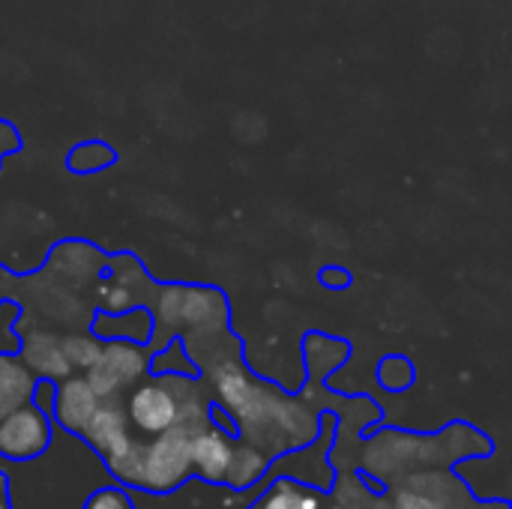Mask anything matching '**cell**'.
Returning a JSON list of instances; mask_svg holds the SVG:
<instances>
[{
	"label": "cell",
	"instance_id": "cell-1",
	"mask_svg": "<svg viewBox=\"0 0 512 509\" xmlns=\"http://www.w3.org/2000/svg\"><path fill=\"white\" fill-rule=\"evenodd\" d=\"M153 330L210 339L228 324V300L210 285H168L153 291Z\"/></svg>",
	"mask_w": 512,
	"mask_h": 509
},
{
	"label": "cell",
	"instance_id": "cell-4",
	"mask_svg": "<svg viewBox=\"0 0 512 509\" xmlns=\"http://www.w3.org/2000/svg\"><path fill=\"white\" fill-rule=\"evenodd\" d=\"M51 447V414L36 402L6 414L0 420V456L12 462L39 459Z\"/></svg>",
	"mask_w": 512,
	"mask_h": 509
},
{
	"label": "cell",
	"instance_id": "cell-11",
	"mask_svg": "<svg viewBox=\"0 0 512 509\" xmlns=\"http://www.w3.org/2000/svg\"><path fill=\"white\" fill-rule=\"evenodd\" d=\"M249 509H321V498L294 480H276Z\"/></svg>",
	"mask_w": 512,
	"mask_h": 509
},
{
	"label": "cell",
	"instance_id": "cell-14",
	"mask_svg": "<svg viewBox=\"0 0 512 509\" xmlns=\"http://www.w3.org/2000/svg\"><path fill=\"white\" fill-rule=\"evenodd\" d=\"M378 375H381V384L387 390H405L414 381V369H411V363L405 357H387L381 363Z\"/></svg>",
	"mask_w": 512,
	"mask_h": 509
},
{
	"label": "cell",
	"instance_id": "cell-8",
	"mask_svg": "<svg viewBox=\"0 0 512 509\" xmlns=\"http://www.w3.org/2000/svg\"><path fill=\"white\" fill-rule=\"evenodd\" d=\"M21 360L36 372V378L57 381V378L72 375V369L66 363V354H63L60 336H54L48 330H33V333L24 336V342H21Z\"/></svg>",
	"mask_w": 512,
	"mask_h": 509
},
{
	"label": "cell",
	"instance_id": "cell-5",
	"mask_svg": "<svg viewBox=\"0 0 512 509\" xmlns=\"http://www.w3.org/2000/svg\"><path fill=\"white\" fill-rule=\"evenodd\" d=\"M108 267V258L84 243V240H66V243H57L48 264H45V273L63 285H93Z\"/></svg>",
	"mask_w": 512,
	"mask_h": 509
},
{
	"label": "cell",
	"instance_id": "cell-12",
	"mask_svg": "<svg viewBox=\"0 0 512 509\" xmlns=\"http://www.w3.org/2000/svg\"><path fill=\"white\" fill-rule=\"evenodd\" d=\"M60 342H63V354H66V363L72 372L75 369L87 372L102 351V342L96 333H69V336H60Z\"/></svg>",
	"mask_w": 512,
	"mask_h": 509
},
{
	"label": "cell",
	"instance_id": "cell-13",
	"mask_svg": "<svg viewBox=\"0 0 512 509\" xmlns=\"http://www.w3.org/2000/svg\"><path fill=\"white\" fill-rule=\"evenodd\" d=\"M111 159H114V153H111L108 144L90 141V144H78L75 147V153L69 156V165H72L75 174H93V171L105 168Z\"/></svg>",
	"mask_w": 512,
	"mask_h": 509
},
{
	"label": "cell",
	"instance_id": "cell-9",
	"mask_svg": "<svg viewBox=\"0 0 512 509\" xmlns=\"http://www.w3.org/2000/svg\"><path fill=\"white\" fill-rule=\"evenodd\" d=\"M36 372L15 354H0V420L27 402H33L36 393Z\"/></svg>",
	"mask_w": 512,
	"mask_h": 509
},
{
	"label": "cell",
	"instance_id": "cell-3",
	"mask_svg": "<svg viewBox=\"0 0 512 509\" xmlns=\"http://www.w3.org/2000/svg\"><path fill=\"white\" fill-rule=\"evenodd\" d=\"M147 372H150V354L144 351L141 342L111 339L102 345L96 363L81 375L87 378V384L96 390L99 399H114L123 396L141 378H147Z\"/></svg>",
	"mask_w": 512,
	"mask_h": 509
},
{
	"label": "cell",
	"instance_id": "cell-16",
	"mask_svg": "<svg viewBox=\"0 0 512 509\" xmlns=\"http://www.w3.org/2000/svg\"><path fill=\"white\" fill-rule=\"evenodd\" d=\"M0 509H12V495H9V477L0 474Z\"/></svg>",
	"mask_w": 512,
	"mask_h": 509
},
{
	"label": "cell",
	"instance_id": "cell-7",
	"mask_svg": "<svg viewBox=\"0 0 512 509\" xmlns=\"http://www.w3.org/2000/svg\"><path fill=\"white\" fill-rule=\"evenodd\" d=\"M81 438H87L90 447H93L105 462L117 459V456L129 447V441H132L129 423H126V411H123V399H120V396L102 399L99 408L93 411L90 423L84 426Z\"/></svg>",
	"mask_w": 512,
	"mask_h": 509
},
{
	"label": "cell",
	"instance_id": "cell-15",
	"mask_svg": "<svg viewBox=\"0 0 512 509\" xmlns=\"http://www.w3.org/2000/svg\"><path fill=\"white\" fill-rule=\"evenodd\" d=\"M84 509H135V504H132V498H129L123 489L105 486V489H96V492L87 498Z\"/></svg>",
	"mask_w": 512,
	"mask_h": 509
},
{
	"label": "cell",
	"instance_id": "cell-10",
	"mask_svg": "<svg viewBox=\"0 0 512 509\" xmlns=\"http://www.w3.org/2000/svg\"><path fill=\"white\" fill-rule=\"evenodd\" d=\"M231 453H234V447L213 426H201L192 435V468H198V474L213 480V483H225Z\"/></svg>",
	"mask_w": 512,
	"mask_h": 509
},
{
	"label": "cell",
	"instance_id": "cell-6",
	"mask_svg": "<svg viewBox=\"0 0 512 509\" xmlns=\"http://www.w3.org/2000/svg\"><path fill=\"white\" fill-rule=\"evenodd\" d=\"M99 396L96 390L87 384L84 375H66L60 378V384H54V402H51V417L57 420L60 429L81 435L84 426L90 423L93 411L99 408Z\"/></svg>",
	"mask_w": 512,
	"mask_h": 509
},
{
	"label": "cell",
	"instance_id": "cell-2",
	"mask_svg": "<svg viewBox=\"0 0 512 509\" xmlns=\"http://www.w3.org/2000/svg\"><path fill=\"white\" fill-rule=\"evenodd\" d=\"M195 402H189L180 393V378L177 375H162V378H141L138 384H132V390H126L123 399V411H126V423L147 438L165 435L171 432L186 411Z\"/></svg>",
	"mask_w": 512,
	"mask_h": 509
}]
</instances>
